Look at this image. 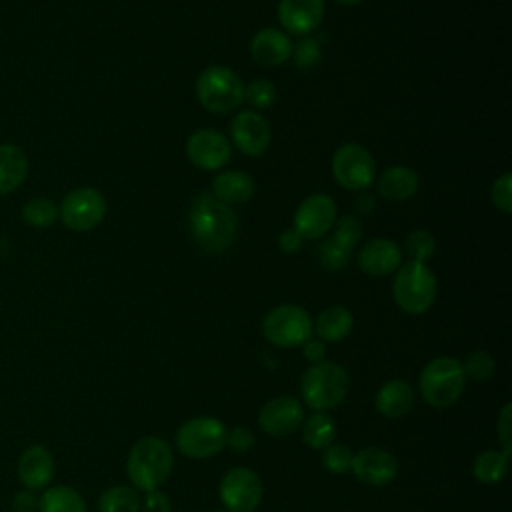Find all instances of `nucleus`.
Wrapping results in <instances>:
<instances>
[{
	"mask_svg": "<svg viewBox=\"0 0 512 512\" xmlns=\"http://www.w3.org/2000/svg\"><path fill=\"white\" fill-rule=\"evenodd\" d=\"M190 234L202 252L218 254L230 248L236 236V214L212 192H200L188 214Z\"/></svg>",
	"mask_w": 512,
	"mask_h": 512,
	"instance_id": "nucleus-1",
	"label": "nucleus"
},
{
	"mask_svg": "<svg viewBox=\"0 0 512 512\" xmlns=\"http://www.w3.org/2000/svg\"><path fill=\"white\" fill-rule=\"evenodd\" d=\"M174 454L166 440L158 436L140 438L128 452L126 472L136 490H158L170 476Z\"/></svg>",
	"mask_w": 512,
	"mask_h": 512,
	"instance_id": "nucleus-2",
	"label": "nucleus"
},
{
	"mask_svg": "<svg viewBox=\"0 0 512 512\" xmlns=\"http://www.w3.org/2000/svg\"><path fill=\"white\" fill-rule=\"evenodd\" d=\"M348 388L350 378L346 370L340 364L328 360L312 364L304 372L300 382V394L304 398V404L316 412L336 408L346 398Z\"/></svg>",
	"mask_w": 512,
	"mask_h": 512,
	"instance_id": "nucleus-3",
	"label": "nucleus"
},
{
	"mask_svg": "<svg viewBox=\"0 0 512 512\" xmlns=\"http://www.w3.org/2000/svg\"><path fill=\"white\" fill-rule=\"evenodd\" d=\"M438 282L434 272L422 264L408 260L400 264L392 280V296L406 314H424L436 300Z\"/></svg>",
	"mask_w": 512,
	"mask_h": 512,
	"instance_id": "nucleus-4",
	"label": "nucleus"
},
{
	"mask_svg": "<svg viewBox=\"0 0 512 512\" xmlns=\"http://www.w3.org/2000/svg\"><path fill=\"white\" fill-rule=\"evenodd\" d=\"M466 386L462 364L456 358L440 356L430 360L420 372L422 400L434 408H448L460 400Z\"/></svg>",
	"mask_w": 512,
	"mask_h": 512,
	"instance_id": "nucleus-5",
	"label": "nucleus"
},
{
	"mask_svg": "<svg viewBox=\"0 0 512 512\" xmlns=\"http://www.w3.org/2000/svg\"><path fill=\"white\" fill-rule=\"evenodd\" d=\"M196 96L206 110L226 114L242 104L244 84L232 68L210 66L202 70L196 80Z\"/></svg>",
	"mask_w": 512,
	"mask_h": 512,
	"instance_id": "nucleus-6",
	"label": "nucleus"
},
{
	"mask_svg": "<svg viewBox=\"0 0 512 512\" xmlns=\"http://www.w3.org/2000/svg\"><path fill=\"white\" fill-rule=\"evenodd\" d=\"M262 332L274 346L296 348L312 338V318L298 304H280L264 316Z\"/></svg>",
	"mask_w": 512,
	"mask_h": 512,
	"instance_id": "nucleus-7",
	"label": "nucleus"
},
{
	"mask_svg": "<svg viewBox=\"0 0 512 512\" xmlns=\"http://www.w3.org/2000/svg\"><path fill=\"white\" fill-rule=\"evenodd\" d=\"M226 434L228 428L218 418H190L176 432V448L188 458L204 460L216 456L226 446Z\"/></svg>",
	"mask_w": 512,
	"mask_h": 512,
	"instance_id": "nucleus-8",
	"label": "nucleus"
},
{
	"mask_svg": "<svg viewBox=\"0 0 512 512\" xmlns=\"http://www.w3.org/2000/svg\"><path fill=\"white\" fill-rule=\"evenodd\" d=\"M332 176L346 190H366L376 180L374 156L362 144H342L332 156Z\"/></svg>",
	"mask_w": 512,
	"mask_h": 512,
	"instance_id": "nucleus-9",
	"label": "nucleus"
},
{
	"mask_svg": "<svg viewBox=\"0 0 512 512\" xmlns=\"http://www.w3.org/2000/svg\"><path fill=\"white\" fill-rule=\"evenodd\" d=\"M106 210L104 194L92 186H82L64 196L58 206V218L74 232H88L104 220Z\"/></svg>",
	"mask_w": 512,
	"mask_h": 512,
	"instance_id": "nucleus-10",
	"label": "nucleus"
},
{
	"mask_svg": "<svg viewBox=\"0 0 512 512\" xmlns=\"http://www.w3.org/2000/svg\"><path fill=\"white\" fill-rule=\"evenodd\" d=\"M260 476L244 466L230 468L218 486V496L228 512H254L262 502Z\"/></svg>",
	"mask_w": 512,
	"mask_h": 512,
	"instance_id": "nucleus-11",
	"label": "nucleus"
},
{
	"mask_svg": "<svg viewBox=\"0 0 512 512\" xmlns=\"http://www.w3.org/2000/svg\"><path fill=\"white\" fill-rule=\"evenodd\" d=\"M186 156L200 170H220L232 158L228 138L214 128H200L186 140Z\"/></svg>",
	"mask_w": 512,
	"mask_h": 512,
	"instance_id": "nucleus-12",
	"label": "nucleus"
},
{
	"mask_svg": "<svg viewBox=\"0 0 512 512\" xmlns=\"http://www.w3.org/2000/svg\"><path fill=\"white\" fill-rule=\"evenodd\" d=\"M336 222V204L328 194H312L300 202L294 214V230L304 240H318L332 230Z\"/></svg>",
	"mask_w": 512,
	"mask_h": 512,
	"instance_id": "nucleus-13",
	"label": "nucleus"
},
{
	"mask_svg": "<svg viewBox=\"0 0 512 512\" xmlns=\"http://www.w3.org/2000/svg\"><path fill=\"white\" fill-rule=\"evenodd\" d=\"M230 138L246 156H262L272 140L268 120L256 110H242L230 122Z\"/></svg>",
	"mask_w": 512,
	"mask_h": 512,
	"instance_id": "nucleus-14",
	"label": "nucleus"
},
{
	"mask_svg": "<svg viewBox=\"0 0 512 512\" xmlns=\"http://www.w3.org/2000/svg\"><path fill=\"white\" fill-rule=\"evenodd\" d=\"M350 470L360 482L368 486H386L398 474V460L384 448L368 446L354 454Z\"/></svg>",
	"mask_w": 512,
	"mask_h": 512,
	"instance_id": "nucleus-15",
	"label": "nucleus"
},
{
	"mask_svg": "<svg viewBox=\"0 0 512 512\" xmlns=\"http://www.w3.org/2000/svg\"><path fill=\"white\" fill-rule=\"evenodd\" d=\"M304 422V408L292 396H278L268 400L258 414V424L268 436H288Z\"/></svg>",
	"mask_w": 512,
	"mask_h": 512,
	"instance_id": "nucleus-16",
	"label": "nucleus"
},
{
	"mask_svg": "<svg viewBox=\"0 0 512 512\" xmlns=\"http://www.w3.org/2000/svg\"><path fill=\"white\" fill-rule=\"evenodd\" d=\"M16 470L24 488L42 490L52 482L56 472V462L48 448L40 444H32L20 454Z\"/></svg>",
	"mask_w": 512,
	"mask_h": 512,
	"instance_id": "nucleus-17",
	"label": "nucleus"
},
{
	"mask_svg": "<svg viewBox=\"0 0 512 512\" xmlns=\"http://www.w3.org/2000/svg\"><path fill=\"white\" fill-rule=\"evenodd\" d=\"M402 264V250L390 238H372L358 252V266L368 276H386Z\"/></svg>",
	"mask_w": 512,
	"mask_h": 512,
	"instance_id": "nucleus-18",
	"label": "nucleus"
},
{
	"mask_svg": "<svg viewBox=\"0 0 512 512\" xmlns=\"http://www.w3.org/2000/svg\"><path fill=\"white\" fill-rule=\"evenodd\" d=\"M324 16V0H280L278 20L290 34L306 36L318 28Z\"/></svg>",
	"mask_w": 512,
	"mask_h": 512,
	"instance_id": "nucleus-19",
	"label": "nucleus"
},
{
	"mask_svg": "<svg viewBox=\"0 0 512 512\" xmlns=\"http://www.w3.org/2000/svg\"><path fill=\"white\" fill-rule=\"evenodd\" d=\"M250 54L262 66H280L292 56V40L282 30L264 28L252 36Z\"/></svg>",
	"mask_w": 512,
	"mask_h": 512,
	"instance_id": "nucleus-20",
	"label": "nucleus"
},
{
	"mask_svg": "<svg viewBox=\"0 0 512 512\" xmlns=\"http://www.w3.org/2000/svg\"><path fill=\"white\" fill-rule=\"evenodd\" d=\"M376 410L386 418H402L414 406V390L406 380L394 378L384 382L374 398Z\"/></svg>",
	"mask_w": 512,
	"mask_h": 512,
	"instance_id": "nucleus-21",
	"label": "nucleus"
},
{
	"mask_svg": "<svg viewBox=\"0 0 512 512\" xmlns=\"http://www.w3.org/2000/svg\"><path fill=\"white\" fill-rule=\"evenodd\" d=\"M418 174L408 166H390L376 178V192L390 202L408 200L418 190Z\"/></svg>",
	"mask_w": 512,
	"mask_h": 512,
	"instance_id": "nucleus-22",
	"label": "nucleus"
},
{
	"mask_svg": "<svg viewBox=\"0 0 512 512\" xmlns=\"http://www.w3.org/2000/svg\"><path fill=\"white\" fill-rule=\"evenodd\" d=\"M254 190H256V184L252 176L240 170H224L212 182V196H216L220 202L228 206L248 202Z\"/></svg>",
	"mask_w": 512,
	"mask_h": 512,
	"instance_id": "nucleus-23",
	"label": "nucleus"
},
{
	"mask_svg": "<svg viewBox=\"0 0 512 512\" xmlns=\"http://www.w3.org/2000/svg\"><path fill=\"white\" fill-rule=\"evenodd\" d=\"M28 176V156L16 144H0V194L14 192Z\"/></svg>",
	"mask_w": 512,
	"mask_h": 512,
	"instance_id": "nucleus-24",
	"label": "nucleus"
},
{
	"mask_svg": "<svg viewBox=\"0 0 512 512\" xmlns=\"http://www.w3.org/2000/svg\"><path fill=\"white\" fill-rule=\"evenodd\" d=\"M352 324H354V318L348 308L328 306L312 322V332H316L318 340L322 342H340L350 334Z\"/></svg>",
	"mask_w": 512,
	"mask_h": 512,
	"instance_id": "nucleus-25",
	"label": "nucleus"
},
{
	"mask_svg": "<svg viewBox=\"0 0 512 512\" xmlns=\"http://www.w3.org/2000/svg\"><path fill=\"white\" fill-rule=\"evenodd\" d=\"M38 512H86V502L72 486H52L38 498Z\"/></svg>",
	"mask_w": 512,
	"mask_h": 512,
	"instance_id": "nucleus-26",
	"label": "nucleus"
},
{
	"mask_svg": "<svg viewBox=\"0 0 512 512\" xmlns=\"http://www.w3.org/2000/svg\"><path fill=\"white\" fill-rule=\"evenodd\" d=\"M302 440L312 450H324L336 440V422L326 412H314L302 422Z\"/></svg>",
	"mask_w": 512,
	"mask_h": 512,
	"instance_id": "nucleus-27",
	"label": "nucleus"
},
{
	"mask_svg": "<svg viewBox=\"0 0 512 512\" xmlns=\"http://www.w3.org/2000/svg\"><path fill=\"white\" fill-rule=\"evenodd\" d=\"M508 454L510 450H484L474 458L472 474L482 484H498L508 472Z\"/></svg>",
	"mask_w": 512,
	"mask_h": 512,
	"instance_id": "nucleus-28",
	"label": "nucleus"
},
{
	"mask_svg": "<svg viewBox=\"0 0 512 512\" xmlns=\"http://www.w3.org/2000/svg\"><path fill=\"white\" fill-rule=\"evenodd\" d=\"M140 508V494L130 486H110L98 498L100 512H140Z\"/></svg>",
	"mask_w": 512,
	"mask_h": 512,
	"instance_id": "nucleus-29",
	"label": "nucleus"
},
{
	"mask_svg": "<svg viewBox=\"0 0 512 512\" xmlns=\"http://www.w3.org/2000/svg\"><path fill=\"white\" fill-rule=\"evenodd\" d=\"M22 220L32 228H48L58 220V206L44 196L30 198L22 206Z\"/></svg>",
	"mask_w": 512,
	"mask_h": 512,
	"instance_id": "nucleus-30",
	"label": "nucleus"
},
{
	"mask_svg": "<svg viewBox=\"0 0 512 512\" xmlns=\"http://www.w3.org/2000/svg\"><path fill=\"white\" fill-rule=\"evenodd\" d=\"M350 254L352 248H348L336 236H328L318 250V260L326 270H342L348 264Z\"/></svg>",
	"mask_w": 512,
	"mask_h": 512,
	"instance_id": "nucleus-31",
	"label": "nucleus"
},
{
	"mask_svg": "<svg viewBox=\"0 0 512 512\" xmlns=\"http://www.w3.org/2000/svg\"><path fill=\"white\" fill-rule=\"evenodd\" d=\"M460 364H462L464 376L470 378V380H474V382H484V380H488V378L494 374V370H496V362H494L492 354L486 352V350H474V352H470V354L466 356V360L460 362Z\"/></svg>",
	"mask_w": 512,
	"mask_h": 512,
	"instance_id": "nucleus-32",
	"label": "nucleus"
},
{
	"mask_svg": "<svg viewBox=\"0 0 512 512\" xmlns=\"http://www.w3.org/2000/svg\"><path fill=\"white\" fill-rule=\"evenodd\" d=\"M404 252H406V256L410 260L426 264L434 256V252H436V240L426 230H414V232H410L406 236Z\"/></svg>",
	"mask_w": 512,
	"mask_h": 512,
	"instance_id": "nucleus-33",
	"label": "nucleus"
},
{
	"mask_svg": "<svg viewBox=\"0 0 512 512\" xmlns=\"http://www.w3.org/2000/svg\"><path fill=\"white\" fill-rule=\"evenodd\" d=\"M290 58L294 60V66L300 68V70L314 68L322 58V46H320L318 38L304 36L302 40L292 44V56Z\"/></svg>",
	"mask_w": 512,
	"mask_h": 512,
	"instance_id": "nucleus-34",
	"label": "nucleus"
},
{
	"mask_svg": "<svg viewBox=\"0 0 512 512\" xmlns=\"http://www.w3.org/2000/svg\"><path fill=\"white\" fill-rule=\"evenodd\" d=\"M352 458H354V454H352V450L346 444L332 442L330 446H326L322 450V464L332 474H346V472H350Z\"/></svg>",
	"mask_w": 512,
	"mask_h": 512,
	"instance_id": "nucleus-35",
	"label": "nucleus"
},
{
	"mask_svg": "<svg viewBox=\"0 0 512 512\" xmlns=\"http://www.w3.org/2000/svg\"><path fill=\"white\" fill-rule=\"evenodd\" d=\"M244 100H248V104L258 112L274 104L276 88L268 80H254L248 86H244Z\"/></svg>",
	"mask_w": 512,
	"mask_h": 512,
	"instance_id": "nucleus-36",
	"label": "nucleus"
},
{
	"mask_svg": "<svg viewBox=\"0 0 512 512\" xmlns=\"http://www.w3.org/2000/svg\"><path fill=\"white\" fill-rule=\"evenodd\" d=\"M332 228H334L332 236H336V238H338L340 242H344L348 248H354V246L360 242L362 232H364L362 222H360L356 216H352V214L342 216L340 220H336Z\"/></svg>",
	"mask_w": 512,
	"mask_h": 512,
	"instance_id": "nucleus-37",
	"label": "nucleus"
},
{
	"mask_svg": "<svg viewBox=\"0 0 512 512\" xmlns=\"http://www.w3.org/2000/svg\"><path fill=\"white\" fill-rule=\"evenodd\" d=\"M490 198H492L494 206L498 210H502L504 214L512 212V176L508 172L494 180L492 190H490Z\"/></svg>",
	"mask_w": 512,
	"mask_h": 512,
	"instance_id": "nucleus-38",
	"label": "nucleus"
},
{
	"mask_svg": "<svg viewBox=\"0 0 512 512\" xmlns=\"http://www.w3.org/2000/svg\"><path fill=\"white\" fill-rule=\"evenodd\" d=\"M254 432L248 426H236L226 434V446L234 452H248L254 446Z\"/></svg>",
	"mask_w": 512,
	"mask_h": 512,
	"instance_id": "nucleus-39",
	"label": "nucleus"
},
{
	"mask_svg": "<svg viewBox=\"0 0 512 512\" xmlns=\"http://www.w3.org/2000/svg\"><path fill=\"white\" fill-rule=\"evenodd\" d=\"M142 506H144V512H172L170 498L160 490L146 492Z\"/></svg>",
	"mask_w": 512,
	"mask_h": 512,
	"instance_id": "nucleus-40",
	"label": "nucleus"
},
{
	"mask_svg": "<svg viewBox=\"0 0 512 512\" xmlns=\"http://www.w3.org/2000/svg\"><path fill=\"white\" fill-rule=\"evenodd\" d=\"M512 406L506 404L498 416V422H496V430H498V436H500V442L504 446V450H510V440H512Z\"/></svg>",
	"mask_w": 512,
	"mask_h": 512,
	"instance_id": "nucleus-41",
	"label": "nucleus"
},
{
	"mask_svg": "<svg viewBox=\"0 0 512 512\" xmlns=\"http://www.w3.org/2000/svg\"><path fill=\"white\" fill-rule=\"evenodd\" d=\"M12 510L14 512H36L38 510V496L34 490H20L12 498Z\"/></svg>",
	"mask_w": 512,
	"mask_h": 512,
	"instance_id": "nucleus-42",
	"label": "nucleus"
},
{
	"mask_svg": "<svg viewBox=\"0 0 512 512\" xmlns=\"http://www.w3.org/2000/svg\"><path fill=\"white\" fill-rule=\"evenodd\" d=\"M302 356L310 362V364H318L324 360L326 356V346L322 340L318 338H308L304 344H302Z\"/></svg>",
	"mask_w": 512,
	"mask_h": 512,
	"instance_id": "nucleus-43",
	"label": "nucleus"
},
{
	"mask_svg": "<svg viewBox=\"0 0 512 512\" xmlns=\"http://www.w3.org/2000/svg\"><path fill=\"white\" fill-rule=\"evenodd\" d=\"M302 242H304V238H302L294 228L284 230V232L280 234V238H278V246H280V250H282L284 254H294V252H298L300 246H302Z\"/></svg>",
	"mask_w": 512,
	"mask_h": 512,
	"instance_id": "nucleus-44",
	"label": "nucleus"
},
{
	"mask_svg": "<svg viewBox=\"0 0 512 512\" xmlns=\"http://www.w3.org/2000/svg\"><path fill=\"white\" fill-rule=\"evenodd\" d=\"M374 206H376L374 194H370V192H366V190H360V194H358L356 200H354V210H356L358 214H370V212L374 210Z\"/></svg>",
	"mask_w": 512,
	"mask_h": 512,
	"instance_id": "nucleus-45",
	"label": "nucleus"
},
{
	"mask_svg": "<svg viewBox=\"0 0 512 512\" xmlns=\"http://www.w3.org/2000/svg\"><path fill=\"white\" fill-rule=\"evenodd\" d=\"M338 4H342V6H356V4H360L362 0H336Z\"/></svg>",
	"mask_w": 512,
	"mask_h": 512,
	"instance_id": "nucleus-46",
	"label": "nucleus"
},
{
	"mask_svg": "<svg viewBox=\"0 0 512 512\" xmlns=\"http://www.w3.org/2000/svg\"><path fill=\"white\" fill-rule=\"evenodd\" d=\"M212 512H228V510H224V508H220V510H212Z\"/></svg>",
	"mask_w": 512,
	"mask_h": 512,
	"instance_id": "nucleus-47",
	"label": "nucleus"
}]
</instances>
